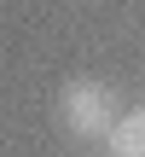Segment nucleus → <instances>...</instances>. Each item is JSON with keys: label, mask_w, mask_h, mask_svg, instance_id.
Returning <instances> with one entry per match:
<instances>
[{"label": "nucleus", "mask_w": 145, "mask_h": 157, "mask_svg": "<svg viewBox=\"0 0 145 157\" xmlns=\"http://www.w3.org/2000/svg\"><path fill=\"white\" fill-rule=\"evenodd\" d=\"M58 117H64V128L81 134V140H110V128L122 122L116 93L99 87V82H70L64 99H58Z\"/></svg>", "instance_id": "obj_1"}, {"label": "nucleus", "mask_w": 145, "mask_h": 157, "mask_svg": "<svg viewBox=\"0 0 145 157\" xmlns=\"http://www.w3.org/2000/svg\"><path fill=\"white\" fill-rule=\"evenodd\" d=\"M110 157H145V105L110 128Z\"/></svg>", "instance_id": "obj_2"}]
</instances>
